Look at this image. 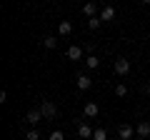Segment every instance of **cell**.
<instances>
[{
    "label": "cell",
    "mask_w": 150,
    "mask_h": 140,
    "mask_svg": "<svg viewBox=\"0 0 150 140\" xmlns=\"http://www.w3.org/2000/svg\"><path fill=\"white\" fill-rule=\"evenodd\" d=\"M40 110H43V118H55V115H58V105L50 103V100H43V103H40Z\"/></svg>",
    "instance_id": "cell-1"
},
{
    "label": "cell",
    "mask_w": 150,
    "mask_h": 140,
    "mask_svg": "<svg viewBox=\"0 0 150 140\" xmlns=\"http://www.w3.org/2000/svg\"><path fill=\"white\" fill-rule=\"evenodd\" d=\"M112 68H115V75H128V70H130V63H128L125 58H118Z\"/></svg>",
    "instance_id": "cell-2"
},
{
    "label": "cell",
    "mask_w": 150,
    "mask_h": 140,
    "mask_svg": "<svg viewBox=\"0 0 150 140\" xmlns=\"http://www.w3.org/2000/svg\"><path fill=\"white\" fill-rule=\"evenodd\" d=\"M118 135H120V140H133V135H135V128H133V125H120Z\"/></svg>",
    "instance_id": "cell-3"
},
{
    "label": "cell",
    "mask_w": 150,
    "mask_h": 140,
    "mask_svg": "<svg viewBox=\"0 0 150 140\" xmlns=\"http://www.w3.org/2000/svg\"><path fill=\"white\" fill-rule=\"evenodd\" d=\"M135 133H138V138H148V135H150V123H148V120H140L138 128H135Z\"/></svg>",
    "instance_id": "cell-4"
},
{
    "label": "cell",
    "mask_w": 150,
    "mask_h": 140,
    "mask_svg": "<svg viewBox=\"0 0 150 140\" xmlns=\"http://www.w3.org/2000/svg\"><path fill=\"white\" fill-rule=\"evenodd\" d=\"M25 120H28V123H33V125H35V123H40V120H43V110H35V108H33V110H28Z\"/></svg>",
    "instance_id": "cell-5"
},
{
    "label": "cell",
    "mask_w": 150,
    "mask_h": 140,
    "mask_svg": "<svg viewBox=\"0 0 150 140\" xmlns=\"http://www.w3.org/2000/svg\"><path fill=\"white\" fill-rule=\"evenodd\" d=\"M85 118H95L98 113H100V108H98V103H85Z\"/></svg>",
    "instance_id": "cell-6"
},
{
    "label": "cell",
    "mask_w": 150,
    "mask_h": 140,
    "mask_svg": "<svg viewBox=\"0 0 150 140\" xmlns=\"http://www.w3.org/2000/svg\"><path fill=\"white\" fill-rule=\"evenodd\" d=\"M68 58L70 60H80L83 58V48H80V45H70V48H68Z\"/></svg>",
    "instance_id": "cell-7"
},
{
    "label": "cell",
    "mask_w": 150,
    "mask_h": 140,
    "mask_svg": "<svg viewBox=\"0 0 150 140\" xmlns=\"http://www.w3.org/2000/svg\"><path fill=\"white\" fill-rule=\"evenodd\" d=\"M93 133H95V130H93V128H90V125H88V123H83L80 128H78V135H80L83 140H88V138H93Z\"/></svg>",
    "instance_id": "cell-8"
},
{
    "label": "cell",
    "mask_w": 150,
    "mask_h": 140,
    "mask_svg": "<svg viewBox=\"0 0 150 140\" xmlns=\"http://www.w3.org/2000/svg\"><path fill=\"white\" fill-rule=\"evenodd\" d=\"M75 83H78L80 90H90V85H93V80H90L88 75H78V80H75Z\"/></svg>",
    "instance_id": "cell-9"
},
{
    "label": "cell",
    "mask_w": 150,
    "mask_h": 140,
    "mask_svg": "<svg viewBox=\"0 0 150 140\" xmlns=\"http://www.w3.org/2000/svg\"><path fill=\"white\" fill-rule=\"evenodd\" d=\"M112 18H115V8L105 5V8H103V13H100V20H112Z\"/></svg>",
    "instance_id": "cell-10"
},
{
    "label": "cell",
    "mask_w": 150,
    "mask_h": 140,
    "mask_svg": "<svg viewBox=\"0 0 150 140\" xmlns=\"http://www.w3.org/2000/svg\"><path fill=\"white\" fill-rule=\"evenodd\" d=\"M58 33H60V35H70V33H73V23L63 20V23L58 25Z\"/></svg>",
    "instance_id": "cell-11"
},
{
    "label": "cell",
    "mask_w": 150,
    "mask_h": 140,
    "mask_svg": "<svg viewBox=\"0 0 150 140\" xmlns=\"http://www.w3.org/2000/svg\"><path fill=\"white\" fill-rule=\"evenodd\" d=\"M93 140H108V130H105V128H95V133H93Z\"/></svg>",
    "instance_id": "cell-12"
},
{
    "label": "cell",
    "mask_w": 150,
    "mask_h": 140,
    "mask_svg": "<svg viewBox=\"0 0 150 140\" xmlns=\"http://www.w3.org/2000/svg\"><path fill=\"white\" fill-rule=\"evenodd\" d=\"M83 13H85L88 18H95V3H85V5H83Z\"/></svg>",
    "instance_id": "cell-13"
},
{
    "label": "cell",
    "mask_w": 150,
    "mask_h": 140,
    "mask_svg": "<svg viewBox=\"0 0 150 140\" xmlns=\"http://www.w3.org/2000/svg\"><path fill=\"white\" fill-rule=\"evenodd\" d=\"M43 45H45V48H48V50H53L55 45H58V40H55L53 35H45V38H43Z\"/></svg>",
    "instance_id": "cell-14"
},
{
    "label": "cell",
    "mask_w": 150,
    "mask_h": 140,
    "mask_svg": "<svg viewBox=\"0 0 150 140\" xmlns=\"http://www.w3.org/2000/svg\"><path fill=\"white\" fill-rule=\"evenodd\" d=\"M85 65H88V68H90V70H95L98 65H100V60H98L95 55H88V58H85Z\"/></svg>",
    "instance_id": "cell-15"
},
{
    "label": "cell",
    "mask_w": 150,
    "mask_h": 140,
    "mask_svg": "<svg viewBox=\"0 0 150 140\" xmlns=\"http://www.w3.org/2000/svg\"><path fill=\"white\" fill-rule=\"evenodd\" d=\"M100 15H95V18H90V20H88V28H90V30H98V28H100Z\"/></svg>",
    "instance_id": "cell-16"
},
{
    "label": "cell",
    "mask_w": 150,
    "mask_h": 140,
    "mask_svg": "<svg viewBox=\"0 0 150 140\" xmlns=\"http://www.w3.org/2000/svg\"><path fill=\"white\" fill-rule=\"evenodd\" d=\"M115 95H118V98H125V95H128V85H123V83L115 85Z\"/></svg>",
    "instance_id": "cell-17"
},
{
    "label": "cell",
    "mask_w": 150,
    "mask_h": 140,
    "mask_svg": "<svg viewBox=\"0 0 150 140\" xmlns=\"http://www.w3.org/2000/svg\"><path fill=\"white\" fill-rule=\"evenodd\" d=\"M50 140H65L63 130H53V133H50Z\"/></svg>",
    "instance_id": "cell-18"
},
{
    "label": "cell",
    "mask_w": 150,
    "mask_h": 140,
    "mask_svg": "<svg viewBox=\"0 0 150 140\" xmlns=\"http://www.w3.org/2000/svg\"><path fill=\"white\" fill-rule=\"evenodd\" d=\"M25 140H40V135H38V130H30V133L25 135Z\"/></svg>",
    "instance_id": "cell-19"
},
{
    "label": "cell",
    "mask_w": 150,
    "mask_h": 140,
    "mask_svg": "<svg viewBox=\"0 0 150 140\" xmlns=\"http://www.w3.org/2000/svg\"><path fill=\"white\" fill-rule=\"evenodd\" d=\"M140 3H145V5H150V0H140Z\"/></svg>",
    "instance_id": "cell-20"
}]
</instances>
